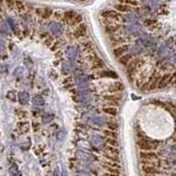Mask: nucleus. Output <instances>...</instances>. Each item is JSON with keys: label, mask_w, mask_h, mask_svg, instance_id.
Instances as JSON below:
<instances>
[{"label": "nucleus", "mask_w": 176, "mask_h": 176, "mask_svg": "<svg viewBox=\"0 0 176 176\" xmlns=\"http://www.w3.org/2000/svg\"><path fill=\"white\" fill-rule=\"evenodd\" d=\"M105 134H106V136H108V137H112V138H116V137H117V134H116L115 132H110V131H106V132H105Z\"/></svg>", "instance_id": "9b49d317"}, {"label": "nucleus", "mask_w": 176, "mask_h": 176, "mask_svg": "<svg viewBox=\"0 0 176 176\" xmlns=\"http://www.w3.org/2000/svg\"><path fill=\"white\" fill-rule=\"evenodd\" d=\"M169 80H171V75H164V76L161 78V80L158 81V88H164V87H166V86L169 84Z\"/></svg>", "instance_id": "f03ea898"}, {"label": "nucleus", "mask_w": 176, "mask_h": 176, "mask_svg": "<svg viewBox=\"0 0 176 176\" xmlns=\"http://www.w3.org/2000/svg\"><path fill=\"white\" fill-rule=\"evenodd\" d=\"M120 98H121V97H113V96H112V97H106V99H108V100H115V101L117 100V101H118V100H120Z\"/></svg>", "instance_id": "f8f14e48"}, {"label": "nucleus", "mask_w": 176, "mask_h": 176, "mask_svg": "<svg viewBox=\"0 0 176 176\" xmlns=\"http://www.w3.org/2000/svg\"><path fill=\"white\" fill-rule=\"evenodd\" d=\"M128 50V46H120V48H117L115 49V51H113V54H115L116 57H120L122 54H124V52Z\"/></svg>", "instance_id": "39448f33"}, {"label": "nucleus", "mask_w": 176, "mask_h": 176, "mask_svg": "<svg viewBox=\"0 0 176 176\" xmlns=\"http://www.w3.org/2000/svg\"><path fill=\"white\" fill-rule=\"evenodd\" d=\"M104 112L108 113V115H111V116H116L118 111L116 108H104Z\"/></svg>", "instance_id": "0eeeda50"}, {"label": "nucleus", "mask_w": 176, "mask_h": 176, "mask_svg": "<svg viewBox=\"0 0 176 176\" xmlns=\"http://www.w3.org/2000/svg\"><path fill=\"white\" fill-rule=\"evenodd\" d=\"M143 172H144L147 175H152L153 176L154 174H160V171L152 166H144L143 167Z\"/></svg>", "instance_id": "7ed1b4c3"}, {"label": "nucleus", "mask_w": 176, "mask_h": 176, "mask_svg": "<svg viewBox=\"0 0 176 176\" xmlns=\"http://www.w3.org/2000/svg\"><path fill=\"white\" fill-rule=\"evenodd\" d=\"M107 176H115V175H110V174H107Z\"/></svg>", "instance_id": "4468645a"}, {"label": "nucleus", "mask_w": 176, "mask_h": 176, "mask_svg": "<svg viewBox=\"0 0 176 176\" xmlns=\"http://www.w3.org/2000/svg\"><path fill=\"white\" fill-rule=\"evenodd\" d=\"M158 77H153V78H152V83H150L149 85H148L149 89H153L154 86H155V84H156V81H158Z\"/></svg>", "instance_id": "1a4fd4ad"}, {"label": "nucleus", "mask_w": 176, "mask_h": 176, "mask_svg": "<svg viewBox=\"0 0 176 176\" xmlns=\"http://www.w3.org/2000/svg\"><path fill=\"white\" fill-rule=\"evenodd\" d=\"M118 10H121V11H129L130 10V7H128L127 5H123V3H120V5H118L117 7Z\"/></svg>", "instance_id": "6e6552de"}, {"label": "nucleus", "mask_w": 176, "mask_h": 176, "mask_svg": "<svg viewBox=\"0 0 176 176\" xmlns=\"http://www.w3.org/2000/svg\"><path fill=\"white\" fill-rule=\"evenodd\" d=\"M139 147H140L141 150L147 151V152H151V150H153L154 148H155L151 142H150V141H147V140L139 141Z\"/></svg>", "instance_id": "f257e3e1"}, {"label": "nucleus", "mask_w": 176, "mask_h": 176, "mask_svg": "<svg viewBox=\"0 0 176 176\" xmlns=\"http://www.w3.org/2000/svg\"><path fill=\"white\" fill-rule=\"evenodd\" d=\"M107 142L109 143V144H111V145H118V142L117 141L115 140V139H108V140H107Z\"/></svg>", "instance_id": "9d476101"}, {"label": "nucleus", "mask_w": 176, "mask_h": 176, "mask_svg": "<svg viewBox=\"0 0 176 176\" xmlns=\"http://www.w3.org/2000/svg\"><path fill=\"white\" fill-rule=\"evenodd\" d=\"M140 156L142 158H147V160H155L156 154L154 152H141Z\"/></svg>", "instance_id": "20e7f679"}, {"label": "nucleus", "mask_w": 176, "mask_h": 176, "mask_svg": "<svg viewBox=\"0 0 176 176\" xmlns=\"http://www.w3.org/2000/svg\"><path fill=\"white\" fill-rule=\"evenodd\" d=\"M109 128H111V129H117V124H109Z\"/></svg>", "instance_id": "ddd939ff"}, {"label": "nucleus", "mask_w": 176, "mask_h": 176, "mask_svg": "<svg viewBox=\"0 0 176 176\" xmlns=\"http://www.w3.org/2000/svg\"><path fill=\"white\" fill-rule=\"evenodd\" d=\"M131 60V55H129V54H126L124 56H122V57H120V64H122V65H126V64H128L129 63V61Z\"/></svg>", "instance_id": "423d86ee"}]
</instances>
